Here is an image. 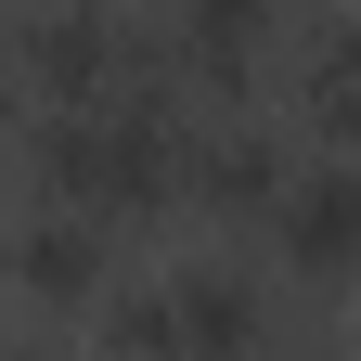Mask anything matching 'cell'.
Listing matches in <instances>:
<instances>
[{"mask_svg": "<svg viewBox=\"0 0 361 361\" xmlns=\"http://www.w3.org/2000/svg\"><path fill=\"white\" fill-rule=\"evenodd\" d=\"M39 194L90 207V219H155L194 207V116L180 90H142V104H39Z\"/></svg>", "mask_w": 361, "mask_h": 361, "instance_id": "6da1fadb", "label": "cell"}, {"mask_svg": "<svg viewBox=\"0 0 361 361\" xmlns=\"http://www.w3.org/2000/svg\"><path fill=\"white\" fill-rule=\"evenodd\" d=\"M258 336H271V310H258V284L233 258H180L155 284L104 297V348L116 361H258Z\"/></svg>", "mask_w": 361, "mask_h": 361, "instance_id": "7a4b0ae2", "label": "cell"}, {"mask_svg": "<svg viewBox=\"0 0 361 361\" xmlns=\"http://www.w3.org/2000/svg\"><path fill=\"white\" fill-rule=\"evenodd\" d=\"M26 78H39V104H142V90H180L168 39L142 13H116V0H39L26 13Z\"/></svg>", "mask_w": 361, "mask_h": 361, "instance_id": "3957f363", "label": "cell"}, {"mask_svg": "<svg viewBox=\"0 0 361 361\" xmlns=\"http://www.w3.org/2000/svg\"><path fill=\"white\" fill-rule=\"evenodd\" d=\"M155 39H168V78L194 90V104H233V90H258V65L284 52V0H168Z\"/></svg>", "mask_w": 361, "mask_h": 361, "instance_id": "277c9868", "label": "cell"}, {"mask_svg": "<svg viewBox=\"0 0 361 361\" xmlns=\"http://www.w3.org/2000/svg\"><path fill=\"white\" fill-rule=\"evenodd\" d=\"M297 142H284V129H258V116H207L194 129V207L207 219H258V233H271V207H284L297 194Z\"/></svg>", "mask_w": 361, "mask_h": 361, "instance_id": "5b68a950", "label": "cell"}, {"mask_svg": "<svg viewBox=\"0 0 361 361\" xmlns=\"http://www.w3.org/2000/svg\"><path fill=\"white\" fill-rule=\"evenodd\" d=\"M271 245H284L297 284H361V168L348 155L297 168V194L271 207Z\"/></svg>", "mask_w": 361, "mask_h": 361, "instance_id": "8992f818", "label": "cell"}, {"mask_svg": "<svg viewBox=\"0 0 361 361\" xmlns=\"http://www.w3.org/2000/svg\"><path fill=\"white\" fill-rule=\"evenodd\" d=\"M104 284H116V219L39 194V219H26V297H39V323H52V310H104Z\"/></svg>", "mask_w": 361, "mask_h": 361, "instance_id": "52a82bcc", "label": "cell"}, {"mask_svg": "<svg viewBox=\"0 0 361 361\" xmlns=\"http://www.w3.org/2000/svg\"><path fill=\"white\" fill-rule=\"evenodd\" d=\"M284 65H297V78H284V104L310 116V142L361 155V13H348V26H310Z\"/></svg>", "mask_w": 361, "mask_h": 361, "instance_id": "ba28073f", "label": "cell"}, {"mask_svg": "<svg viewBox=\"0 0 361 361\" xmlns=\"http://www.w3.org/2000/svg\"><path fill=\"white\" fill-rule=\"evenodd\" d=\"M13 361H52V336H39V323H26V336H13Z\"/></svg>", "mask_w": 361, "mask_h": 361, "instance_id": "9c48e42d", "label": "cell"}]
</instances>
